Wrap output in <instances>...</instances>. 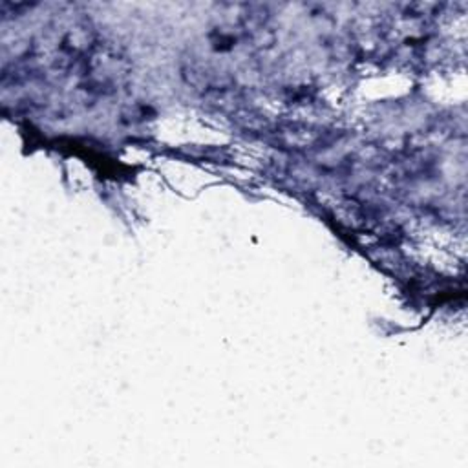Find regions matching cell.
Instances as JSON below:
<instances>
[{
	"instance_id": "1",
	"label": "cell",
	"mask_w": 468,
	"mask_h": 468,
	"mask_svg": "<svg viewBox=\"0 0 468 468\" xmlns=\"http://www.w3.org/2000/svg\"><path fill=\"white\" fill-rule=\"evenodd\" d=\"M128 68L126 57L119 49L95 44L84 58V86L99 93L113 91L126 79Z\"/></svg>"
}]
</instances>
